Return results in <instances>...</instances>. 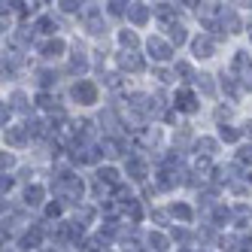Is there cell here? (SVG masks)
Returning a JSON list of instances; mask_svg holds the SVG:
<instances>
[{
	"label": "cell",
	"mask_w": 252,
	"mask_h": 252,
	"mask_svg": "<svg viewBox=\"0 0 252 252\" xmlns=\"http://www.w3.org/2000/svg\"><path fill=\"white\" fill-rule=\"evenodd\" d=\"M88 67H92L88 55H85L82 49H73V55H70V73H73V76H82V73H88Z\"/></svg>",
	"instance_id": "7c38bea8"
},
{
	"label": "cell",
	"mask_w": 252,
	"mask_h": 252,
	"mask_svg": "<svg viewBox=\"0 0 252 252\" xmlns=\"http://www.w3.org/2000/svg\"><path fill=\"white\" fill-rule=\"evenodd\" d=\"M67 52V43L61 40V37H52V40H46L43 46H40V55L46 58V61H55V58H61Z\"/></svg>",
	"instance_id": "30bf717a"
},
{
	"label": "cell",
	"mask_w": 252,
	"mask_h": 252,
	"mask_svg": "<svg viewBox=\"0 0 252 252\" xmlns=\"http://www.w3.org/2000/svg\"><path fill=\"white\" fill-rule=\"evenodd\" d=\"M0 167H3V173L12 170V167H15V155H12V152H3V155H0Z\"/></svg>",
	"instance_id": "f35d334b"
},
{
	"label": "cell",
	"mask_w": 252,
	"mask_h": 252,
	"mask_svg": "<svg viewBox=\"0 0 252 252\" xmlns=\"http://www.w3.org/2000/svg\"><path fill=\"white\" fill-rule=\"evenodd\" d=\"M167 37H170V46H186V40H189L186 25H179V22L167 25Z\"/></svg>",
	"instance_id": "e0dca14e"
},
{
	"label": "cell",
	"mask_w": 252,
	"mask_h": 252,
	"mask_svg": "<svg viewBox=\"0 0 252 252\" xmlns=\"http://www.w3.org/2000/svg\"><path fill=\"white\" fill-rule=\"evenodd\" d=\"M152 219H155V222H161V225H164V222H167V216L161 213V210H152Z\"/></svg>",
	"instance_id": "681fc988"
},
{
	"label": "cell",
	"mask_w": 252,
	"mask_h": 252,
	"mask_svg": "<svg viewBox=\"0 0 252 252\" xmlns=\"http://www.w3.org/2000/svg\"><path fill=\"white\" fill-rule=\"evenodd\" d=\"M9 106H12L15 113H28V110H31L28 94H25V92H12V97H9Z\"/></svg>",
	"instance_id": "d4e9b609"
},
{
	"label": "cell",
	"mask_w": 252,
	"mask_h": 252,
	"mask_svg": "<svg viewBox=\"0 0 252 252\" xmlns=\"http://www.w3.org/2000/svg\"><path fill=\"white\" fill-rule=\"evenodd\" d=\"M103 82L110 85V88H119V85H122V73H110V76H103Z\"/></svg>",
	"instance_id": "bcb514c9"
},
{
	"label": "cell",
	"mask_w": 252,
	"mask_h": 252,
	"mask_svg": "<svg viewBox=\"0 0 252 252\" xmlns=\"http://www.w3.org/2000/svg\"><path fill=\"white\" fill-rule=\"evenodd\" d=\"M152 12L158 15L161 22H167V25H173V19H176V12H179V3L173 6V3H155L152 6Z\"/></svg>",
	"instance_id": "2e32d148"
},
{
	"label": "cell",
	"mask_w": 252,
	"mask_h": 252,
	"mask_svg": "<svg viewBox=\"0 0 252 252\" xmlns=\"http://www.w3.org/2000/svg\"><path fill=\"white\" fill-rule=\"evenodd\" d=\"M194 149H197V155H204V158H210L216 149H219V143H216L213 137H201V140H197L194 143Z\"/></svg>",
	"instance_id": "7402d4cb"
},
{
	"label": "cell",
	"mask_w": 252,
	"mask_h": 252,
	"mask_svg": "<svg viewBox=\"0 0 252 252\" xmlns=\"http://www.w3.org/2000/svg\"><path fill=\"white\" fill-rule=\"evenodd\" d=\"M173 106H176V110L179 113H197V110H201V100H197L194 97V92H191V88H176V94H173Z\"/></svg>",
	"instance_id": "7a4b0ae2"
},
{
	"label": "cell",
	"mask_w": 252,
	"mask_h": 252,
	"mask_svg": "<svg viewBox=\"0 0 252 252\" xmlns=\"http://www.w3.org/2000/svg\"><path fill=\"white\" fill-rule=\"evenodd\" d=\"M100 149H103L106 158H122L125 152H128V149H125V143H122V137H103Z\"/></svg>",
	"instance_id": "4fadbf2b"
},
{
	"label": "cell",
	"mask_w": 252,
	"mask_h": 252,
	"mask_svg": "<svg viewBox=\"0 0 252 252\" xmlns=\"http://www.w3.org/2000/svg\"><path fill=\"white\" fill-rule=\"evenodd\" d=\"M146 49H149V55H152L155 61H170V58H173V46H170V40H161V37H149Z\"/></svg>",
	"instance_id": "277c9868"
},
{
	"label": "cell",
	"mask_w": 252,
	"mask_h": 252,
	"mask_svg": "<svg viewBox=\"0 0 252 252\" xmlns=\"http://www.w3.org/2000/svg\"><path fill=\"white\" fill-rule=\"evenodd\" d=\"M173 140H176V146H186V143L191 140V131H189V125H183V128H179V134H176Z\"/></svg>",
	"instance_id": "74e56055"
},
{
	"label": "cell",
	"mask_w": 252,
	"mask_h": 252,
	"mask_svg": "<svg viewBox=\"0 0 252 252\" xmlns=\"http://www.w3.org/2000/svg\"><path fill=\"white\" fill-rule=\"evenodd\" d=\"M210 219H213V225H216V228H222L225 222H231V210H228V207H222V204H216V207L210 210Z\"/></svg>",
	"instance_id": "ffe728a7"
},
{
	"label": "cell",
	"mask_w": 252,
	"mask_h": 252,
	"mask_svg": "<svg viewBox=\"0 0 252 252\" xmlns=\"http://www.w3.org/2000/svg\"><path fill=\"white\" fill-rule=\"evenodd\" d=\"M146 243H149V249H152V252H167V246H170V240H167L161 231H152L149 237H146Z\"/></svg>",
	"instance_id": "d6986e66"
},
{
	"label": "cell",
	"mask_w": 252,
	"mask_h": 252,
	"mask_svg": "<svg viewBox=\"0 0 252 252\" xmlns=\"http://www.w3.org/2000/svg\"><path fill=\"white\" fill-rule=\"evenodd\" d=\"M12 186H15V179H12L9 173H3V179H0V189H3V194H6V191H12Z\"/></svg>",
	"instance_id": "7dc6e473"
},
{
	"label": "cell",
	"mask_w": 252,
	"mask_h": 252,
	"mask_svg": "<svg viewBox=\"0 0 252 252\" xmlns=\"http://www.w3.org/2000/svg\"><path fill=\"white\" fill-rule=\"evenodd\" d=\"M237 164H252V143H243L237 149Z\"/></svg>",
	"instance_id": "e575fe53"
},
{
	"label": "cell",
	"mask_w": 252,
	"mask_h": 252,
	"mask_svg": "<svg viewBox=\"0 0 252 252\" xmlns=\"http://www.w3.org/2000/svg\"><path fill=\"white\" fill-rule=\"evenodd\" d=\"M246 134H249V137H252V122H246Z\"/></svg>",
	"instance_id": "816d5d0a"
},
{
	"label": "cell",
	"mask_w": 252,
	"mask_h": 252,
	"mask_svg": "<svg viewBox=\"0 0 252 252\" xmlns=\"http://www.w3.org/2000/svg\"><path fill=\"white\" fill-rule=\"evenodd\" d=\"M40 252H55V249H40Z\"/></svg>",
	"instance_id": "f5cc1de1"
},
{
	"label": "cell",
	"mask_w": 252,
	"mask_h": 252,
	"mask_svg": "<svg viewBox=\"0 0 252 252\" xmlns=\"http://www.w3.org/2000/svg\"><path fill=\"white\" fill-rule=\"evenodd\" d=\"M173 76H179L183 82H191V79H197V76L191 73V64H186V61H179V64L173 67Z\"/></svg>",
	"instance_id": "4316f807"
},
{
	"label": "cell",
	"mask_w": 252,
	"mask_h": 252,
	"mask_svg": "<svg viewBox=\"0 0 252 252\" xmlns=\"http://www.w3.org/2000/svg\"><path fill=\"white\" fill-rule=\"evenodd\" d=\"M119 43H122L125 52H137V46H140V40H137L134 31H119Z\"/></svg>",
	"instance_id": "603a6c76"
},
{
	"label": "cell",
	"mask_w": 252,
	"mask_h": 252,
	"mask_svg": "<svg viewBox=\"0 0 252 252\" xmlns=\"http://www.w3.org/2000/svg\"><path fill=\"white\" fill-rule=\"evenodd\" d=\"M46 197V189L43 186H28L25 189V207H40Z\"/></svg>",
	"instance_id": "ac0fdd59"
},
{
	"label": "cell",
	"mask_w": 252,
	"mask_h": 252,
	"mask_svg": "<svg viewBox=\"0 0 252 252\" xmlns=\"http://www.w3.org/2000/svg\"><path fill=\"white\" fill-rule=\"evenodd\" d=\"M219 140H225V143H237V140H240V131L231 128V125H219Z\"/></svg>",
	"instance_id": "1f68e13d"
},
{
	"label": "cell",
	"mask_w": 252,
	"mask_h": 252,
	"mask_svg": "<svg viewBox=\"0 0 252 252\" xmlns=\"http://www.w3.org/2000/svg\"><path fill=\"white\" fill-rule=\"evenodd\" d=\"M170 234H173V240H179V243H189V240H191V234H189L186 228H179V225H176Z\"/></svg>",
	"instance_id": "60d3db41"
},
{
	"label": "cell",
	"mask_w": 252,
	"mask_h": 252,
	"mask_svg": "<svg viewBox=\"0 0 252 252\" xmlns=\"http://www.w3.org/2000/svg\"><path fill=\"white\" fill-rule=\"evenodd\" d=\"M25 131H28L31 137H43V134H46V125H43L40 119H31V122H25Z\"/></svg>",
	"instance_id": "836d02e7"
},
{
	"label": "cell",
	"mask_w": 252,
	"mask_h": 252,
	"mask_svg": "<svg viewBox=\"0 0 252 252\" xmlns=\"http://www.w3.org/2000/svg\"><path fill=\"white\" fill-rule=\"evenodd\" d=\"M73 222H76V225H82V228H85V225H92V222H94V210H92V207H79Z\"/></svg>",
	"instance_id": "f1b7e54d"
},
{
	"label": "cell",
	"mask_w": 252,
	"mask_h": 252,
	"mask_svg": "<svg viewBox=\"0 0 252 252\" xmlns=\"http://www.w3.org/2000/svg\"><path fill=\"white\" fill-rule=\"evenodd\" d=\"M231 116V110H228V106H219V110H216V119H219V122H225Z\"/></svg>",
	"instance_id": "c3c4849f"
},
{
	"label": "cell",
	"mask_w": 252,
	"mask_h": 252,
	"mask_svg": "<svg viewBox=\"0 0 252 252\" xmlns=\"http://www.w3.org/2000/svg\"><path fill=\"white\" fill-rule=\"evenodd\" d=\"M149 15H152V6H146V3H131V9H128V22L137 25V28H143V25L149 22Z\"/></svg>",
	"instance_id": "8fae6325"
},
{
	"label": "cell",
	"mask_w": 252,
	"mask_h": 252,
	"mask_svg": "<svg viewBox=\"0 0 252 252\" xmlns=\"http://www.w3.org/2000/svg\"><path fill=\"white\" fill-rule=\"evenodd\" d=\"M37 103L43 106V110H52V113H55V97H52L49 92H43V94H37Z\"/></svg>",
	"instance_id": "d590c367"
},
{
	"label": "cell",
	"mask_w": 252,
	"mask_h": 252,
	"mask_svg": "<svg viewBox=\"0 0 252 252\" xmlns=\"http://www.w3.org/2000/svg\"><path fill=\"white\" fill-rule=\"evenodd\" d=\"M33 28H37L40 33H55V31H58L55 19H49V15H40V19H37V25H33Z\"/></svg>",
	"instance_id": "f546056e"
},
{
	"label": "cell",
	"mask_w": 252,
	"mask_h": 252,
	"mask_svg": "<svg viewBox=\"0 0 252 252\" xmlns=\"http://www.w3.org/2000/svg\"><path fill=\"white\" fill-rule=\"evenodd\" d=\"M116 61H119V70H125V73H140V70L146 67L137 52H119V58H116Z\"/></svg>",
	"instance_id": "9c48e42d"
},
{
	"label": "cell",
	"mask_w": 252,
	"mask_h": 252,
	"mask_svg": "<svg viewBox=\"0 0 252 252\" xmlns=\"http://www.w3.org/2000/svg\"><path fill=\"white\" fill-rule=\"evenodd\" d=\"M43 234H46V225H33V228H28V231L22 234L19 246H22V249H43Z\"/></svg>",
	"instance_id": "ba28073f"
},
{
	"label": "cell",
	"mask_w": 252,
	"mask_h": 252,
	"mask_svg": "<svg viewBox=\"0 0 252 252\" xmlns=\"http://www.w3.org/2000/svg\"><path fill=\"white\" fill-rule=\"evenodd\" d=\"M70 97L82 106H92V103H97V85L92 79H76L70 85Z\"/></svg>",
	"instance_id": "6da1fadb"
},
{
	"label": "cell",
	"mask_w": 252,
	"mask_h": 252,
	"mask_svg": "<svg viewBox=\"0 0 252 252\" xmlns=\"http://www.w3.org/2000/svg\"><path fill=\"white\" fill-rule=\"evenodd\" d=\"M197 88H201L207 97L216 94V85H213V76H210V73H201V76H197Z\"/></svg>",
	"instance_id": "4dcf8cb0"
},
{
	"label": "cell",
	"mask_w": 252,
	"mask_h": 252,
	"mask_svg": "<svg viewBox=\"0 0 252 252\" xmlns=\"http://www.w3.org/2000/svg\"><path fill=\"white\" fill-rule=\"evenodd\" d=\"M237 246H240L237 237H222V249H225V252H237Z\"/></svg>",
	"instance_id": "b9f144b4"
},
{
	"label": "cell",
	"mask_w": 252,
	"mask_h": 252,
	"mask_svg": "<svg viewBox=\"0 0 252 252\" xmlns=\"http://www.w3.org/2000/svg\"><path fill=\"white\" fill-rule=\"evenodd\" d=\"M28 131H25V125H9V128H3V143L6 146H15V149H22L28 146Z\"/></svg>",
	"instance_id": "52a82bcc"
},
{
	"label": "cell",
	"mask_w": 252,
	"mask_h": 252,
	"mask_svg": "<svg viewBox=\"0 0 252 252\" xmlns=\"http://www.w3.org/2000/svg\"><path fill=\"white\" fill-rule=\"evenodd\" d=\"M170 213L176 216V222H179V225H189V222L194 219V213H191V207H189V204H173V207H170Z\"/></svg>",
	"instance_id": "44dd1931"
},
{
	"label": "cell",
	"mask_w": 252,
	"mask_h": 252,
	"mask_svg": "<svg viewBox=\"0 0 252 252\" xmlns=\"http://www.w3.org/2000/svg\"><path fill=\"white\" fill-rule=\"evenodd\" d=\"M128 3H106V12H110V15H116V19H119V15H128Z\"/></svg>",
	"instance_id": "8d00e7d4"
},
{
	"label": "cell",
	"mask_w": 252,
	"mask_h": 252,
	"mask_svg": "<svg viewBox=\"0 0 252 252\" xmlns=\"http://www.w3.org/2000/svg\"><path fill=\"white\" fill-rule=\"evenodd\" d=\"M97 183L110 186V189H119V186H122L119 170H116V167H97Z\"/></svg>",
	"instance_id": "9a60e30c"
},
{
	"label": "cell",
	"mask_w": 252,
	"mask_h": 252,
	"mask_svg": "<svg viewBox=\"0 0 252 252\" xmlns=\"http://www.w3.org/2000/svg\"><path fill=\"white\" fill-rule=\"evenodd\" d=\"M240 79H243V88H246V92H252V67H246V70H243Z\"/></svg>",
	"instance_id": "f6af8a7d"
},
{
	"label": "cell",
	"mask_w": 252,
	"mask_h": 252,
	"mask_svg": "<svg viewBox=\"0 0 252 252\" xmlns=\"http://www.w3.org/2000/svg\"><path fill=\"white\" fill-rule=\"evenodd\" d=\"M125 173H128L134 183H146V176H149V167H146V161H143L140 155H131L128 161H125Z\"/></svg>",
	"instance_id": "8992f818"
},
{
	"label": "cell",
	"mask_w": 252,
	"mask_h": 252,
	"mask_svg": "<svg viewBox=\"0 0 252 252\" xmlns=\"http://www.w3.org/2000/svg\"><path fill=\"white\" fill-rule=\"evenodd\" d=\"M246 31H249V37H252V25H249V28H246Z\"/></svg>",
	"instance_id": "db71d44e"
},
{
	"label": "cell",
	"mask_w": 252,
	"mask_h": 252,
	"mask_svg": "<svg viewBox=\"0 0 252 252\" xmlns=\"http://www.w3.org/2000/svg\"><path fill=\"white\" fill-rule=\"evenodd\" d=\"M58 82V76H55V70H37V85L43 88V92H49L52 85Z\"/></svg>",
	"instance_id": "cb8c5ba5"
},
{
	"label": "cell",
	"mask_w": 252,
	"mask_h": 252,
	"mask_svg": "<svg viewBox=\"0 0 252 252\" xmlns=\"http://www.w3.org/2000/svg\"><path fill=\"white\" fill-rule=\"evenodd\" d=\"M12 113H15V110H12V106L3 100V113H0V119H3V128H9V119H12Z\"/></svg>",
	"instance_id": "ee69618b"
},
{
	"label": "cell",
	"mask_w": 252,
	"mask_h": 252,
	"mask_svg": "<svg viewBox=\"0 0 252 252\" xmlns=\"http://www.w3.org/2000/svg\"><path fill=\"white\" fill-rule=\"evenodd\" d=\"M222 92H225V94H228L231 100H240V85L234 82L231 76H225V79H222Z\"/></svg>",
	"instance_id": "83f0119b"
},
{
	"label": "cell",
	"mask_w": 252,
	"mask_h": 252,
	"mask_svg": "<svg viewBox=\"0 0 252 252\" xmlns=\"http://www.w3.org/2000/svg\"><path fill=\"white\" fill-rule=\"evenodd\" d=\"M33 31H37L33 25H31V28H19V33H15V43H19L22 49H25L28 43H33Z\"/></svg>",
	"instance_id": "d6a6232c"
},
{
	"label": "cell",
	"mask_w": 252,
	"mask_h": 252,
	"mask_svg": "<svg viewBox=\"0 0 252 252\" xmlns=\"http://www.w3.org/2000/svg\"><path fill=\"white\" fill-rule=\"evenodd\" d=\"M219 22H222V28H225L228 33H240V31H243V22H240V15L234 12V9H222Z\"/></svg>",
	"instance_id": "5bb4252c"
},
{
	"label": "cell",
	"mask_w": 252,
	"mask_h": 252,
	"mask_svg": "<svg viewBox=\"0 0 252 252\" xmlns=\"http://www.w3.org/2000/svg\"><path fill=\"white\" fill-rule=\"evenodd\" d=\"M61 213H64V204H61V201H55V204H49V207H46V216H49V219H58Z\"/></svg>",
	"instance_id": "ab89813d"
},
{
	"label": "cell",
	"mask_w": 252,
	"mask_h": 252,
	"mask_svg": "<svg viewBox=\"0 0 252 252\" xmlns=\"http://www.w3.org/2000/svg\"><path fill=\"white\" fill-rule=\"evenodd\" d=\"M155 79H161V82H170V73H167V70H155Z\"/></svg>",
	"instance_id": "f907efd6"
},
{
	"label": "cell",
	"mask_w": 252,
	"mask_h": 252,
	"mask_svg": "<svg viewBox=\"0 0 252 252\" xmlns=\"http://www.w3.org/2000/svg\"><path fill=\"white\" fill-rule=\"evenodd\" d=\"M246 67H252V64H249V55H246L243 49H240V52H234V61H231V70H234V73H243Z\"/></svg>",
	"instance_id": "484cf974"
},
{
	"label": "cell",
	"mask_w": 252,
	"mask_h": 252,
	"mask_svg": "<svg viewBox=\"0 0 252 252\" xmlns=\"http://www.w3.org/2000/svg\"><path fill=\"white\" fill-rule=\"evenodd\" d=\"M64 12H79L82 9V3H76V0H64V3H58Z\"/></svg>",
	"instance_id": "7bdbcfd3"
},
{
	"label": "cell",
	"mask_w": 252,
	"mask_h": 252,
	"mask_svg": "<svg viewBox=\"0 0 252 252\" xmlns=\"http://www.w3.org/2000/svg\"><path fill=\"white\" fill-rule=\"evenodd\" d=\"M85 31L92 33V37H100V33H106L103 12H100L97 6H88V9H85Z\"/></svg>",
	"instance_id": "3957f363"
},
{
	"label": "cell",
	"mask_w": 252,
	"mask_h": 252,
	"mask_svg": "<svg viewBox=\"0 0 252 252\" xmlns=\"http://www.w3.org/2000/svg\"><path fill=\"white\" fill-rule=\"evenodd\" d=\"M191 52H194V58H213L216 55V37H210V33L194 37L191 40Z\"/></svg>",
	"instance_id": "5b68a950"
}]
</instances>
